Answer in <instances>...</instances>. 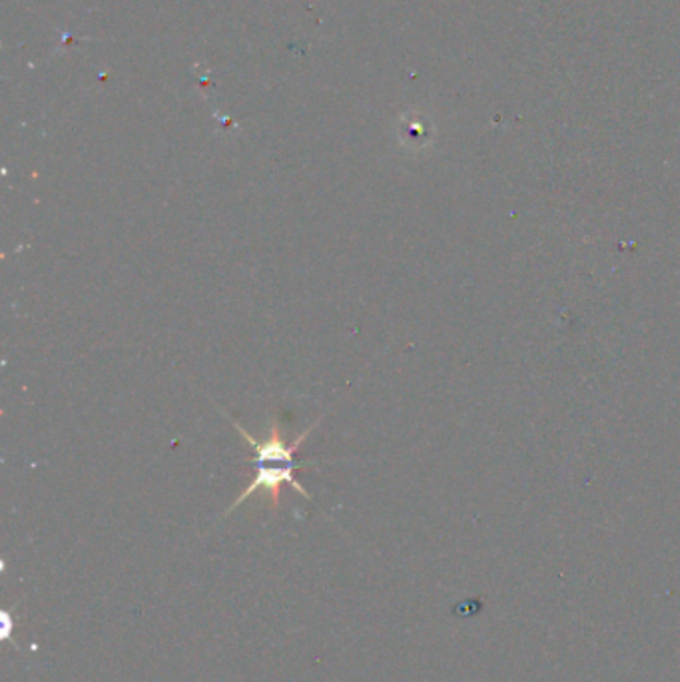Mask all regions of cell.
<instances>
[{"mask_svg": "<svg viewBox=\"0 0 680 682\" xmlns=\"http://www.w3.org/2000/svg\"><path fill=\"white\" fill-rule=\"evenodd\" d=\"M301 463H286L284 467H264V465H258L255 469L254 479L250 481V486L246 487L240 498L236 499L230 505V510L226 511V515H230L231 511L238 510L242 503H246V499L252 498L255 491H264L265 495L270 498V505L272 510L277 511L279 507V495H282V487L289 486L291 489H296L300 495L312 501V495L303 489V486L298 483V479L294 477V474L300 469Z\"/></svg>", "mask_w": 680, "mask_h": 682, "instance_id": "1", "label": "cell"}, {"mask_svg": "<svg viewBox=\"0 0 680 682\" xmlns=\"http://www.w3.org/2000/svg\"><path fill=\"white\" fill-rule=\"evenodd\" d=\"M231 426L236 428V431L242 435L243 440L248 441L250 445H252V450H254V457H252V462L255 465H264V463H296L294 462V455L300 452L301 443L308 440V435L312 433L313 428L320 423V419L313 423L312 428L306 429L303 433H300L294 443H286L284 440V435H282V429H279V423H277L276 417H272L270 419V426H267V433H265V438L262 441L254 440L246 429L238 423V419H231Z\"/></svg>", "mask_w": 680, "mask_h": 682, "instance_id": "2", "label": "cell"}]
</instances>
